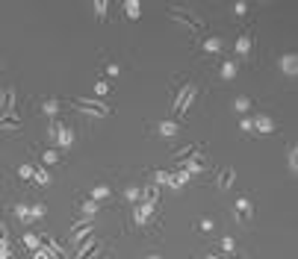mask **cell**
<instances>
[{
  "label": "cell",
  "mask_w": 298,
  "mask_h": 259,
  "mask_svg": "<svg viewBox=\"0 0 298 259\" xmlns=\"http://www.w3.org/2000/svg\"><path fill=\"white\" fill-rule=\"evenodd\" d=\"M95 215H97V203L95 200H83L80 203V218L83 221H95Z\"/></svg>",
  "instance_id": "23"
},
{
  "label": "cell",
  "mask_w": 298,
  "mask_h": 259,
  "mask_svg": "<svg viewBox=\"0 0 298 259\" xmlns=\"http://www.w3.org/2000/svg\"><path fill=\"white\" fill-rule=\"evenodd\" d=\"M251 103H254V100H251L248 94H239L236 100H233V109H236L239 115H248V112H251Z\"/></svg>",
  "instance_id": "25"
},
{
  "label": "cell",
  "mask_w": 298,
  "mask_h": 259,
  "mask_svg": "<svg viewBox=\"0 0 298 259\" xmlns=\"http://www.w3.org/2000/svg\"><path fill=\"white\" fill-rule=\"evenodd\" d=\"M204 259H236V253H225V256H215V253H210V256H204Z\"/></svg>",
  "instance_id": "44"
},
{
  "label": "cell",
  "mask_w": 298,
  "mask_h": 259,
  "mask_svg": "<svg viewBox=\"0 0 298 259\" xmlns=\"http://www.w3.org/2000/svg\"><path fill=\"white\" fill-rule=\"evenodd\" d=\"M236 74H239V68H236L233 59H225V62L218 65V77H222V80H236Z\"/></svg>",
  "instance_id": "20"
},
{
  "label": "cell",
  "mask_w": 298,
  "mask_h": 259,
  "mask_svg": "<svg viewBox=\"0 0 298 259\" xmlns=\"http://www.w3.org/2000/svg\"><path fill=\"white\" fill-rule=\"evenodd\" d=\"M101 250V239L97 235H86L83 242L77 245V253H74V259H92Z\"/></svg>",
  "instance_id": "6"
},
{
  "label": "cell",
  "mask_w": 298,
  "mask_h": 259,
  "mask_svg": "<svg viewBox=\"0 0 298 259\" xmlns=\"http://www.w3.org/2000/svg\"><path fill=\"white\" fill-rule=\"evenodd\" d=\"M95 94H109V82L101 77V80H95Z\"/></svg>",
  "instance_id": "39"
},
{
  "label": "cell",
  "mask_w": 298,
  "mask_h": 259,
  "mask_svg": "<svg viewBox=\"0 0 298 259\" xmlns=\"http://www.w3.org/2000/svg\"><path fill=\"white\" fill-rule=\"evenodd\" d=\"M33 171H36V165H30V162L18 165V180H24V183H30V180H33Z\"/></svg>",
  "instance_id": "32"
},
{
  "label": "cell",
  "mask_w": 298,
  "mask_h": 259,
  "mask_svg": "<svg viewBox=\"0 0 298 259\" xmlns=\"http://www.w3.org/2000/svg\"><path fill=\"white\" fill-rule=\"evenodd\" d=\"M71 106L77 112H83L89 118H107L112 115V106H107L104 100H97V97H71Z\"/></svg>",
  "instance_id": "2"
},
{
  "label": "cell",
  "mask_w": 298,
  "mask_h": 259,
  "mask_svg": "<svg viewBox=\"0 0 298 259\" xmlns=\"http://www.w3.org/2000/svg\"><path fill=\"white\" fill-rule=\"evenodd\" d=\"M198 47H201L204 53H222V47H225V38H222V35H210V38H204Z\"/></svg>",
  "instance_id": "14"
},
{
  "label": "cell",
  "mask_w": 298,
  "mask_h": 259,
  "mask_svg": "<svg viewBox=\"0 0 298 259\" xmlns=\"http://www.w3.org/2000/svg\"><path fill=\"white\" fill-rule=\"evenodd\" d=\"M0 239H6V242H9V230H6V224L0 221Z\"/></svg>",
  "instance_id": "45"
},
{
  "label": "cell",
  "mask_w": 298,
  "mask_h": 259,
  "mask_svg": "<svg viewBox=\"0 0 298 259\" xmlns=\"http://www.w3.org/2000/svg\"><path fill=\"white\" fill-rule=\"evenodd\" d=\"M48 136H50V141L56 144V150H68V147L74 144V127L68 124V121H56V118H50Z\"/></svg>",
  "instance_id": "1"
},
{
  "label": "cell",
  "mask_w": 298,
  "mask_h": 259,
  "mask_svg": "<svg viewBox=\"0 0 298 259\" xmlns=\"http://www.w3.org/2000/svg\"><path fill=\"white\" fill-rule=\"evenodd\" d=\"M30 212H33V221H38V218H45L48 206H45V203H33V206H30Z\"/></svg>",
  "instance_id": "36"
},
{
  "label": "cell",
  "mask_w": 298,
  "mask_h": 259,
  "mask_svg": "<svg viewBox=\"0 0 298 259\" xmlns=\"http://www.w3.org/2000/svg\"><path fill=\"white\" fill-rule=\"evenodd\" d=\"M92 9H95V18H97V21H107V12H109V3H107V0H95V6H92Z\"/></svg>",
  "instance_id": "31"
},
{
  "label": "cell",
  "mask_w": 298,
  "mask_h": 259,
  "mask_svg": "<svg viewBox=\"0 0 298 259\" xmlns=\"http://www.w3.org/2000/svg\"><path fill=\"white\" fill-rule=\"evenodd\" d=\"M233 50H236V56H251V50H254V35L242 33L236 38V47H233Z\"/></svg>",
  "instance_id": "12"
},
{
  "label": "cell",
  "mask_w": 298,
  "mask_h": 259,
  "mask_svg": "<svg viewBox=\"0 0 298 259\" xmlns=\"http://www.w3.org/2000/svg\"><path fill=\"white\" fill-rule=\"evenodd\" d=\"M15 218H18L21 224H33V212H30V206H27V203H18V206H15Z\"/></svg>",
  "instance_id": "27"
},
{
  "label": "cell",
  "mask_w": 298,
  "mask_h": 259,
  "mask_svg": "<svg viewBox=\"0 0 298 259\" xmlns=\"http://www.w3.org/2000/svg\"><path fill=\"white\" fill-rule=\"evenodd\" d=\"M154 212H156L154 203H136V206H133V221L139 224V227H145V224H148V218H151Z\"/></svg>",
  "instance_id": "10"
},
{
  "label": "cell",
  "mask_w": 298,
  "mask_h": 259,
  "mask_svg": "<svg viewBox=\"0 0 298 259\" xmlns=\"http://www.w3.org/2000/svg\"><path fill=\"white\" fill-rule=\"evenodd\" d=\"M139 195H142V186H127L124 188V200H130V203H136Z\"/></svg>",
  "instance_id": "34"
},
{
  "label": "cell",
  "mask_w": 298,
  "mask_h": 259,
  "mask_svg": "<svg viewBox=\"0 0 298 259\" xmlns=\"http://www.w3.org/2000/svg\"><path fill=\"white\" fill-rule=\"evenodd\" d=\"M45 242H48V247H45V250L50 253V259H68V253H65V247H62L59 242L53 239V235H48Z\"/></svg>",
  "instance_id": "19"
},
{
  "label": "cell",
  "mask_w": 298,
  "mask_h": 259,
  "mask_svg": "<svg viewBox=\"0 0 298 259\" xmlns=\"http://www.w3.org/2000/svg\"><path fill=\"white\" fill-rule=\"evenodd\" d=\"M38 109H42L48 118H56V115H59V109H62V100H59V97H45V100L38 103Z\"/></svg>",
  "instance_id": "13"
},
{
  "label": "cell",
  "mask_w": 298,
  "mask_h": 259,
  "mask_svg": "<svg viewBox=\"0 0 298 259\" xmlns=\"http://www.w3.org/2000/svg\"><path fill=\"white\" fill-rule=\"evenodd\" d=\"M15 103H18V85L3 89V92H0V112H3V118L18 115V112H15Z\"/></svg>",
  "instance_id": "5"
},
{
  "label": "cell",
  "mask_w": 298,
  "mask_h": 259,
  "mask_svg": "<svg viewBox=\"0 0 298 259\" xmlns=\"http://www.w3.org/2000/svg\"><path fill=\"white\" fill-rule=\"evenodd\" d=\"M109 195H112V188H109L107 183H97V186L92 188V195H89V200H95V203H101V200H109Z\"/></svg>",
  "instance_id": "22"
},
{
  "label": "cell",
  "mask_w": 298,
  "mask_h": 259,
  "mask_svg": "<svg viewBox=\"0 0 298 259\" xmlns=\"http://www.w3.org/2000/svg\"><path fill=\"white\" fill-rule=\"evenodd\" d=\"M201 150V144H198V141H192V144H186V147H180V150H171V159H174V162H183V159H189L192 153H198Z\"/></svg>",
  "instance_id": "18"
},
{
  "label": "cell",
  "mask_w": 298,
  "mask_h": 259,
  "mask_svg": "<svg viewBox=\"0 0 298 259\" xmlns=\"http://www.w3.org/2000/svg\"><path fill=\"white\" fill-rule=\"evenodd\" d=\"M254 218V200L251 198H236V221L248 224Z\"/></svg>",
  "instance_id": "8"
},
{
  "label": "cell",
  "mask_w": 298,
  "mask_h": 259,
  "mask_svg": "<svg viewBox=\"0 0 298 259\" xmlns=\"http://www.w3.org/2000/svg\"><path fill=\"white\" fill-rule=\"evenodd\" d=\"M277 68H281L284 77H295V74H298V56H295V53H281Z\"/></svg>",
  "instance_id": "9"
},
{
  "label": "cell",
  "mask_w": 298,
  "mask_h": 259,
  "mask_svg": "<svg viewBox=\"0 0 298 259\" xmlns=\"http://www.w3.org/2000/svg\"><path fill=\"white\" fill-rule=\"evenodd\" d=\"M145 259H163V256H160V253H148Z\"/></svg>",
  "instance_id": "46"
},
{
  "label": "cell",
  "mask_w": 298,
  "mask_h": 259,
  "mask_svg": "<svg viewBox=\"0 0 298 259\" xmlns=\"http://www.w3.org/2000/svg\"><path fill=\"white\" fill-rule=\"evenodd\" d=\"M251 121H254V133H257V136H269V133H274V118L254 115Z\"/></svg>",
  "instance_id": "11"
},
{
  "label": "cell",
  "mask_w": 298,
  "mask_h": 259,
  "mask_svg": "<svg viewBox=\"0 0 298 259\" xmlns=\"http://www.w3.org/2000/svg\"><path fill=\"white\" fill-rule=\"evenodd\" d=\"M195 97H198V89H195L192 82H186V89H183V97H180V103H177V109H174L171 121H174V118H186V112H189L192 103H195Z\"/></svg>",
  "instance_id": "4"
},
{
  "label": "cell",
  "mask_w": 298,
  "mask_h": 259,
  "mask_svg": "<svg viewBox=\"0 0 298 259\" xmlns=\"http://www.w3.org/2000/svg\"><path fill=\"white\" fill-rule=\"evenodd\" d=\"M33 180H36L38 186H48V183H50L48 168H45V165H36V171H33Z\"/></svg>",
  "instance_id": "29"
},
{
  "label": "cell",
  "mask_w": 298,
  "mask_h": 259,
  "mask_svg": "<svg viewBox=\"0 0 298 259\" xmlns=\"http://www.w3.org/2000/svg\"><path fill=\"white\" fill-rule=\"evenodd\" d=\"M104 71H107V77H118V74H121L118 62H107V65H104Z\"/></svg>",
  "instance_id": "40"
},
{
  "label": "cell",
  "mask_w": 298,
  "mask_h": 259,
  "mask_svg": "<svg viewBox=\"0 0 298 259\" xmlns=\"http://www.w3.org/2000/svg\"><path fill=\"white\" fill-rule=\"evenodd\" d=\"M189 180H192V174H189V171H183V168H177V171L171 174V188H180V186H186Z\"/></svg>",
  "instance_id": "26"
},
{
  "label": "cell",
  "mask_w": 298,
  "mask_h": 259,
  "mask_svg": "<svg viewBox=\"0 0 298 259\" xmlns=\"http://www.w3.org/2000/svg\"><path fill=\"white\" fill-rule=\"evenodd\" d=\"M286 168H289V174H295V171H298V150H295V144H286Z\"/></svg>",
  "instance_id": "24"
},
{
  "label": "cell",
  "mask_w": 298,
  "mask_h": 259,
  "mask_svg": "<svg viewBox=\"0 0 298 259\" xmlns=\"http://www.w3.org/2000/svg\"><path fill=\"white\" fill-rule=\"evenodd\" d=\"M239 130H242V133H254V121H251V118L245 115L242 121H239Z\"/></svg>",
  "instance_id": "41"
},
{
  "label": "cell",
  "mask_w": 298,
  "mask_h": 259,
  "mask_svg": "<svg viewBox=\"0 0 298 259\" xmlns=\"http://www.w3.org/2000/svg\"><path fill=\"white\" fill-rule=\"evenodd\" d=\"M0 259H12V247L6 239H0Z\"/></svg>",
  "instance_id": "38"
},
{
  "label": "cell",
  "mask_w": 298,
  "mask_h": 259,
  "mask_svg": "<svg viewBox=\"0 0 298 259\" xmlns=\"http://www.w3.org/2000/svg\"><path fill=\"white\" fill-rule=\"evenodd\" d=\"M62 159V153L56 150V147H48V150H42V162L45 165H59Z\"/></svg>",
  "instance_id": "28"
},
{
  "label": "cell",
  "mask_w": 298,
  "mask_h": 259,
  "mask_svg": "<svg viewBox=\"0 0 298 259\" xmlns=\"http://www.w3.org/2000/svg\"><path fill=\"white\" fill-rule=\"evenodd\" d=\"M222 250H225V253H236V242H233L230 235H222Z\"/></svg>",
  "instance_id": "35"
},
{
  "label": "cell",
  "mask_w": 298,
  "mask_h": 259,
  "mask_svg": "<svg viewBox=\"0 0 298 259\" xmlns=\"http://www.w3.org/2000/svg\"><path fill=\"white\" fill-rule=\"evenodd\" d=\"M21 239H24V247H27V250H38V247H42V239H38L36 233H24Z\"/></svg>",
  "instance_id": "30"
},
{
  "label": "cell",
  "mask_w": 298,
  "mask_h": 259,
  "mask_svg": "<svg viewBox=\"0 0 298 259\" xmlns=\"http://www.w3.org/2000/svg\"><path fill=\"white\" fill-rule=\"evenodd\" d=\"M33 259H50V253L45 247H38V250H33Z\"/></svg>",
  "instance_id": "43"
},
{
  "label": "cell",
  "mask_w": 298,
  "mask_h": 259,
  "mask_svg": "<svg viewBox=\"0 0 298 259\" xmlns=\"http://www.w3.org/2000/svg\"><path fill=\"white\" fill-rule=\"evenodd\" d=\"M215 183H218V188H222V191H230V188H233V183H236V171H233V168H222V174H218V180H215Z\"/></svg>",
  "instance_id": "16"
},
{
  "label": "cell",
  "mask_w": 298,
  "mask_h": 259,
  "mask_svg": "<svg viewBox=\"0 0 298 259\" xmlns=\"http://www.w3.org/2000/svg\"><path fill=\"white\" fill-rule=\"evenodd\" d=\"M121 12H124V18L136 21V18H142V3L139 0H124L121 3Z\"/></svg>",
  "instance_id": "17"
},
{
  "label": "cell",
  "mask_w": 298,
  "mask_h": 259,
  "mask_svg": "<svg viewBox=\"0 0 298 259\" xmlns=\"http://www.w3.org/2000/svg\"><path fill=\"white\" fill-rule=\"evenodd\" d=\"M198 230H201V233H213L215 221H213V218H201V221H198Z\"/></svg>",
  "instance_id": "37"
},
{
  "label": "cell",
  "mask_w": 298,
  "mask_h": 259,
  "mask_svg": "<svg viewBox=\"0 0 298 259\" xmlns=\"http://www.w3.org/2000/svg\"><path fill=\"white\" fill-rule=\"evenodd\" d=\"M248 9H251L248 3H236V6H233V12H236L239 18H245V15H248Z\"/></svg>",
  "instance_id": "42"
},
{
  "label": "cell",
  "mask_w": 298,
  "mask_h": 259,
  "mask_svg": "<svg viewBox=\"0 0 298 259\" xmlns=\"http://www.w3.org/2000/svg\"><path fill=\"white\" fill-rule=\"evenodd\" d=\"M180 168H183V171H189V174H204L210 165H207V159H204L201 150H198V153H192L189 159H183V162H180Z\"/></svg>",
  "instance_id": "7"
},
{
  "label": "cell",
  "mask_w": 298,
  "mask_h": 259,
  "mask_svg": "<svg viewBox=\"0 0 298 259\" xmlns=\"http://www.w3.org/2000/svg\"><path fill=\"white\" fill-rule=\"evenodd\" d=\"M166 15L171 18V21L183 24V27H186L189 33H201V30H204L201 15H195V12H189L186 6H171V9H166Z\"/></svg>",
  "instance_id": "3"
},
{
  "label": "cell",
  "mask_w": 298,
  "mask_h": 259,
  "mask_svg": "<svg viewBox=\"0 0 298 259\" xmlns=\"http://www.w3.org/2000/svg\"><path fill=\"white\" fill-rule=\"evenodd\" d=\"M156 133H160V136H166V139H171V136H177V133H180V121L166 118V121H160V124H156Z\"/></svg>",
  "instance_id": "15"
},
{
  "label": "cell",
  "mask_w": 298,
  "mask_h": 259,
  "mask_svg": "<svg viewBox=\"0 0 298 259\" xmlns=\"http://www.w3.org/2000/svg\"><path fill=\"white\" fill-rule=\"evenodd\" d=\"M154 186H171V174L168 171H154Z\"/></svg>",
  "instance_id": "33"
},
{
  "label": "cell",
  "mask_w": 298,
  "mask_h": 259,
  "mask_svg": "<svg viewBox=\"0 0 298 259\" xmlns=\"http://www.w3.org/2000/svg\"><path fill=\"white\" fill-rule=\"evenodd\" d=\"M24 127V121L18 115H9V118H0V130L3 133H18V130Z\"/></svg>",
  "instance_id": "21"
}]
</instances>
